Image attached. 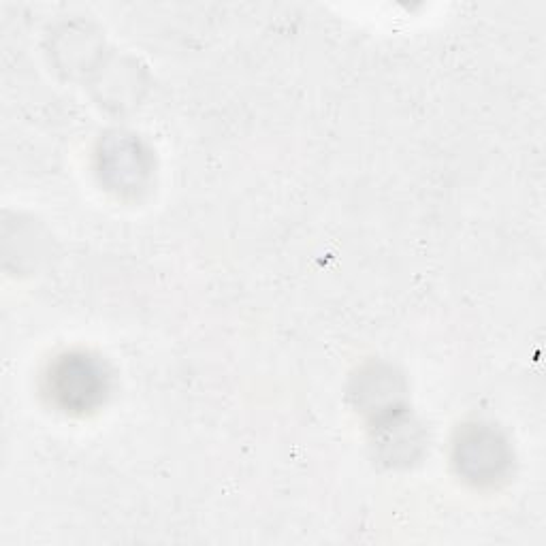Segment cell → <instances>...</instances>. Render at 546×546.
I'll return each instance as SVG.
<instances>
[{"label": "cell", "mask_w": 546, "mask_h": 546, "mask_svg": "<svg viewBox=\"0 0 546 546\" xmlns=\"http://www.w3.org/2000/svg\"><path fill=\"white\" fill-rule=\"evenodd\" d=\"M62 374H67L69 380L60 378V393H71V401H79V404L88 406V399L101 391L99 374L84 361L71 359L69 363H64Z\"/></svg>", "instance_id": "obj_1"}]
</instances>
